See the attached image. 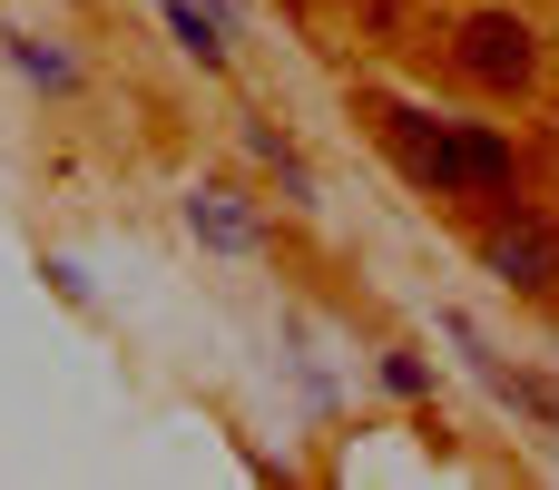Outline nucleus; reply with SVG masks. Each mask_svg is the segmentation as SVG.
Instances as JSON below:
<instances>
[{"label":"nucleus","mask_w":559,"mask_h":490,"mask_svg":"<svg viewBox=\"0 0 559 490\" xmlns=\"http://www.w3.org/2000/svg\"><path fill=\"white\" fill-rule=\"evenodd\" d=\"M216 10H236V0H216Z\"/></svg>","instance_id":"nucleus-6"},{"label":"nucleus","mask_w":559,"mask_h":490,"mask_svg":"<svg viewBox=\"0 0 559 490\" xmlns=\"http://www.w3.org/2000/svg\"><path fill=\"white\" fill-rule=\"evenodd\" d=\"M187 226H197V236H216V246H255V226H246L226 196H187Z\"/></svg>","instance_id":"nucleus-4"},{"label":"nucleus","mask_w":559,"mask_h":490,"mask_svg":"<svg viewBox=\"0 0 559 490\" xmlns=\"http://www.w3.org/2000/svg\"><path fill=\"white\" fill-rule=\"evenodd\" d=\"M393 157H403L432 196L511 187V138H491V128H452V118H423V108H393Z\"/></svg>","instance_id":"nucleus-1"},{"label":"nucleus","mask_w":559,"mask_h":490,"mask_svg":"<svg viewBox=\"0 0 559 490\" xmlns=\"http://www.w3.org/2000/svg\"><path fill=\"white\" fill-rule=\"evenodd\" d=\"M167 20H177V39H187V49H197V59H226V29H216V20H206V10H197V0H177V10H167Z\"/></svg>","instance_id":"nucleus-5"},{"label":"nucleus","mask_w":559,"mask_h":490,"mask_svg":"<svg viewBox=\"0 0 559 490\" xmlns=\"http://www.w3.org/2000/svg\"><path fill=\"white\" fill-rule=\"evenodd\" d=\"M531 59H540V49H531V29H521V20H501V10H481V20L462 29V69H472L481 88H521V79H531Z\"/></svg>","instance_id":"nucleus-3"},{"label":"nucleus","mask_w":559,"mask_h":490,"mask_svg":"<svg viewBox=\"0 0 559 490\" xmlns=\"http://www.w3.org/2000/svg\"><path fill=\"white\" fill-rule=\"evenodd\" d=\"M481 265L501 285H559V226L531 216V206H511L501 226H481Z\"/></svg>","instance_id":"nucleus-2"}]
</instances>
